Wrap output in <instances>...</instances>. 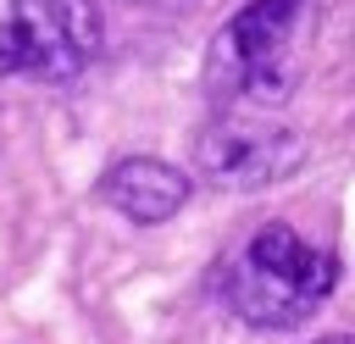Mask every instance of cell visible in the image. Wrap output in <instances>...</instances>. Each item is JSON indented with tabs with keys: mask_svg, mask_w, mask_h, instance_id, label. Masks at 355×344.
<instances>
[{
	"mask_svg": "<svg viewBox=\"0 0 355 344\" xmlns=\"http://www.w3.org/2000/svg\"><path fill=\"white\" fill-rule=\"evenodd\" d=\"M311 344H349L344 333H327V338H311Z\"/></svg>",
	"mask_w": 355,
	"mask_h": 344,
	"instance_id": "6",
	"label": "cell"
},
{
	"mask_svg": "<svg viewBox=\"0 0 355 344\" xmlns=\"http://www.w3.org/2000/svg\"><path fill=\"white\" fill-rule=\"evenodd\" d=\"M305 161V139L272 117L222 111L194 133V172L216 189H261Z\"/></svg>",
	"mask_w": 355,
	"mask_h": 344,
	"instance_id": "4",
	"label": "cell"
},
{
	"mask_svg": "<svg viewBox=\"0 0 355 344\" xmlns=\"http://www.w3.org/2000/svg\"><path fill=\"white\" fill-rule=\"evenodd\" d=\"M100 194H105V205H116L133 222H166L183 211L189 178L161 155H128L100 178Z\"/></svg>",
	"mask_w": 355,
	"mask_h": 344,
	"instance_id": "5",
	"label": "cell"
},
{
	"mask_svg": "<svg viewBox=\"0 0 355 344\" xmlns=\"http://www.w3.org/2000/svg\"><path fill=\"white\" fill-rule=\"evenodd\" d=\"M338 261L333 250L300 239L288 222L255 227L222 266V300L250 327H300L333 294Z\"/></svg>",
	"mask_w": 355,
	"mask_h": 344,
	"instance_id": "1",
	"label": "cell"
},
{
	"mask_svg": "<svg viewBox=\"0 0 355 344\" xmlns=\"http://www.w3.org/2000/svg\"><path fill=\"white\" fill-rule=\"evenodd\" d=\"M100 22L83 0H6L0 11V78L67 83L89 67Z\"/></svg>",
	"mask_w": 355,
	"mask_h": 344,
	"instance_id": "3",
	"label": "cell"
},
{
	"mask_svg": "<svg viewBox=\"0 0 355 344\" xmlns=\"http://www.w3.org/2000/svg\"><path fill=\"white\" fill-rule=\"evenodd\" d=\"M311 28V0H250L211 44L205 78L227 105H272L294 89V50Z\"/></svg>",
	"mask_w": 355,
	"mask_h": 344,
	"instance_id": "2",
	"label": "cell"
}]
</instances>
